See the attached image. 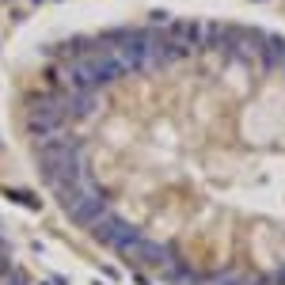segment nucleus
<instances>
[{"label":"nucleus","mask_w":285,"mask_h":285,"mask_svg":"<svg viewBox=\"0 0 285 285\" xmlns=\"http://www.w3.org/2000/svg\"><path fill=\"white\" fill-rule=\"evenodd\" d=\"M61 213L167 285H285V38L145 19L65 38L19 87Z\"/></svg>","instance_id":"obj_1"},{"label":"nucleus","mask_w":285,"mask_h":285,"mask_svg":"<svg viewBox=\"0 0 285 285\" xmlns=\"http://www.w3.org/2000/svg\"><path fill=\"white\" fill-rule=\"evenodd\" d=\"M0 285H46V281L27 262H19V255L0 240Z\"/></svg>","instance_id":"obj_2"}]
</instances>
